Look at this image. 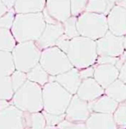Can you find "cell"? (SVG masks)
I'll return each instance as SVG.
<instances>
[{
	"instance_id": "cell-7",
	"label": "cell",
	"mask_w": 126,
	"mask_h": 129,
	"mask_svg": "<svg viewBox=\"0 0 126 129\" xmlns=\"http://www.w3.org/2000/svg\"><path fill=\"white\" fill-rule=\"evenodd\" d=\"M39 64L51 77H56L74 68L66 53L56 46L42 51Z\"/></svg>"
},
{
	"instance_id": "cell-38",
	"label": "cell",
	"mask_w": 126,
	"mask_h": 129,
	"mask_svg": "<svg viewBox=\"0 0 126 129\" xmlns=\"http://www.w3.org/2000/svg\"><path fill=\"white\" fill-rule=\"evenodd\" d=\"M2 2L8 8V10H11V9L13 8V6H14L16 0H2Z\"/></svg>"
},
{
	"instance_id": "cell-27",
	"label": "cell",
	"mask_w": 126,
	"mask_h": 129,
	"mask_svg": "<svg viewBox=\"0 0 126 129\" xmlns=\"http://www.w3.org/2000/svg\"><path fill=\"white\" fill-rule=\"evenodd\" d=\"M76 20L77 17L71 16L68 19H67L64 22H62L64 34L70 39L79 36L76 27Z\"/></svg>"
},
{
	"instance_id": "cell-13",
	"label": "cell",
	"mask_w": 126,
	"mask_h": 129,
	"mask_svg": "<svg viewBox=\"0 0 126 129\" xmlns=\"http://www.w3.org/2000/svg\"><path fill=\"white\" fill-rule=\"evenodd\" d=\"M93 79L104 89L110 85L119 77V69L113 64H94Z\"/></svg>"
},
{
	"instance_id": "cell-24",
	"label": "cell",
	"mask_w": 126,
	"mask_h": 129,
	"mask_svg": "<svg viewBox=\"0 0 126 129\" xmlns=\"http://www.w3.org/2000/svg\"><path fill=\"white\" fill-rule=\"evenodd\" d=\"M14 71L11 52L0 51V77L11 76Z\"/></svg>"
},
{
	"instance_id": "cell-2",
	"label": "cell",
	"mask_w": 126,
	"mask_h": 129,
	"mask_svg": "<svg viewBox=\"0 0 126 129\" xmlns=\"http://www.w3.org/2000/svg\"><path fill=\"white\" fill-rule=\"evenodd\" d=\"M66 55L73 67L78 70L94 65L98 55L96 41L78 36L70 40Z\"/></svg>"
},
{
	"instance_id": "cell-23",
	"label": "cell",
	"mask_w": 126,
	"mask_h": 129,
	"mask_svg": "<svg viewBox=\"0 0 126 129\" xmlns=\"http://www.w3.org/2000/svg\"><path fill=\"white\" fill-rule=\"evenodd\" d=\"M113 7L108 0H88L85 11L107 16Z\"/></svg>"
},
{
	"instance_id": "cell-15",
	"label": "cell",
	"mask_w": 126,
	"mask_h": 129,
	"mask_svg": "<svg viewBox=\"0 0 126 129\" xmlns=\"http://www.w3.org/2000/svg\"><path fill=\"white\" fill-rule=\"evenodd\" d=\"M45 9L56 21L60 23L71 16L70 0H46Z\"/></svg>"
},
{
	"instance_id": "cell-14",
	"label": "cell",
	"mask_w": 126,
	"mask_h": 129,
	"mask_svg": "<svg viewBox=\"0 0 126 129\" xmlns=\"http://www.w3.org/2000/svg\"><path fill=\"white\" fill-rule=\"evenodd\" d=\"M104 93L105 89L99 83L93 78H89L82 80L76 95L81 100L90 103L99 98Z\"/></svg>"
},
{
	"instance_id": "cell-21",
	"label": "cell",
	"mask_w": 126,
	"mask_h": 129,
	"mask_svg": "<svg viewBox=\"0 0 126 129\" xmlns=\"http://www.w3.org/2000/svg\"><path fill=\"white\" fill-rule=\"evenodd\" d=\"M24 129H45L46 122L42 112H23Z\"/></svg>"
},
{
	"instance_id": "cell-3",
	"label": "cell",
	"mask_w": 126,
	"mask_h": 129,
	"mask_svg": "<svg viewBox=\"0 0 126 129\" xmlns=\"http://www.w3.org/2000/svg\"><path fill=\"white\" fill-rule=\"evenodd\" d=\"M10 102L23 112H41L43 111L42 87L27 80L19 89L14 92Z\"/></svg>"
},
{
	"instance_id": "cell-28",
	"label": "cell",
	"mask_w": 126,
	"mask_h": 129,
	"mask_svg": "<svg viewBox=\"0 0 126 129\" xmlns=\"http://www.w3.org/2000/svg\"><path fill=\"white\" fill-rule=\"evenodd\" d=\"M115 123L117 126L126 127V100L119 103V105L113 114Z\"/></svg>"
},
{
	"instance_id": "cell-20",
	"label": "cell",
	"mask_w": 126,
	"mask_h": 129,
	"mask_svg": "<svg viewBox=\"0 0 126 129\" xmlns=\"http://www.w3.org/2000/svg\"><path fill=\"white\" fill-rule=\"evenodd\" d=\"M105 94L118 103L126 100V84L117 79L105 89Z\"/></svg>"
},
{
	"instance_id": "cell-25",
	"label": "cell",
	"mask_w": 126,
	"mask_h": 129,
	"mask_svg": "<svg viewBox=\"0 0 126 129\" xmlns=\"http://www.w3.org/2000/svg\"><path fill=\"white\" fill-rule=\"evenodd\" d=\"M16 43L11 30L0 29V51L12 52Z\"/></svg>"
},
{
	"instance_id": "cell-37",
	"label": "cell",
	"mask_w": 126,
	"mask_h": 129,
	"mask_svg": "<svg viewBox=\"0 0 126 129\" xmlns=\"http://www.w3.org/2000/svg\"><path fill=\"white\" fill-rule=\"evenodd\" d=\"M42 14H43V17H44V19H45V22L46 24H56V23H58L57 21H56L51 16H50L49 13H48L47 10L45 9V8H44V10L42 11Z\"/></svg>"
},
{
	"instance_id": "cell-22",
	"label": "cell",
	"mask_w": 126,
	"mask_h": 129,
	"mask_svg": "<svg viewBox=\"0 0 126 129\" xmlns=\"http://www.w3.org/2000/svg\"><path fill=\"white\" fill-rule=\"evenodd\" d=\"M26 75L27 80L38 84L42 87H43L46 83L49 82L50 76L39 63L30 69L27 73H26Z\"/></svg>"
},
{
	"instance_id": "cell-32",
	"label": "cell",
	"mask_w": 126,
	"mask_h": 129,
	"mask_svg": "<svg viewBox=\"0 0 126 129\" xmlns=\"http://www.w3.org/2000/svg\"><path fill=\"white\" fill-rule=\"evenodd\" d=\"M42 112L44 115L46 122V126H57L58 124H59L62 121L65 119V114L55 115V114H48L44 111H42Z\"/></svg>"
},
{
	"instance_id": "cell-34",
	"label": "cell",
	"mask_w": 126,
	"mask_h": 129,
	"mask_svg": "<svg viewBox=\"0 0 126 129\" xmlns=\"http://www.w3.org/2000/svg\"><path fill=\"white\" fill-rule=\"evenodd\" d=\"M70 40L68 37H67L64 34L62 35L58 39V40L56 41V45L55 46H56L58 48H59L62 51L66 53L67 50L68 48V46H69V43H70Z\"/></svg>"
},
{
	"instance_id": "cell-31",
	"label": "cell",
	"mask_w": 126,
	"mask_h": 129,
	"mask_svg": "<svg viewBox=\"0 0 126 129\" xmlns=\"http://www.w3.org/2000/svg\"><path fill=\"white\" fill-rule=\"evenodd\" d=\"M15 11L13 9L8 10L4 15L0 17V29H8L11 30L13 25L14 18H15Z\"/></svg>"
},
{
	"instance_id": "cell-35",
	"label": "cell",
	"mask_w": 126,
	"mask_h": 129,
	"mask_svg": "<svg viewBox=\"0 0 126 129\" xmlns=\"http://www.w3.org/2000/svg\"><path fill=\"white\" fill-rule=\"evenodd\" d=\"M79 74L81 80L86 79L89 78H93L94 74V66H90L79 70Z\"/></svg>"
},
{
	"instance_id": "cell-19",
	"label": "cell",
	"mask_w": 126,
	"mask_h": 129,
	"mask_svg": "<svg viewBox=\"0 0 126 129\" xmlns=\"http://www.w3.org/2000/svg\"><path fill=\"white\" fill-rule=\"evenodd\" d=\"M46 0H16L13 10L16 13H33L42 12Z\"/></svg>"
},
{
	"instance_id": "cell-40",
	"label": "cell",
	"mask_w": 126,
	"mask_h": 129,
	"mask_svg": "<svg viewBox=\"0 0 126 129\" xmlns=\"http://www.w3.org/2000/svg\"><path fill=\"white\" fill-rule=\"evenodd\" d=\"M8 11V8L4 5V3L2 2V0H0V17L2 15H4Z\"/></svg>"
},
{
	"instance_id": "cell-16",
	"label": "cell",
	"mask_w": 126,
	"mask_h": 129,
	"mask_svg": "<svg viewBox=\"0 0 126 129\" xmlns=\"http://www.w3.org/2000/svg\"><path fill=\"white\" fill-rule=\"evenodd\" d=\"M54 81L59 83L63 88L72 95L76 93L82 82L79 77V70L75 68L54 77Z\"/></svg>"
},
{
	"instance_id": "cell-18",
	"label": "cell",
	"mask_w": 126,
	"mask_h": 129,
	"mask_svg": "<svg viewBox=\"0 0 126 129\" xmlns=\"http://www.w3.org/2000/svg\"><path fill=\"white\" fill-rule=\"evenodd\" d=\"M118 105L119 103L117 102L105 93L95 100L88 103V108L90 113L113 114Z\"/></svg>"
},
{
	"instance_id": "cell-42",
	"label": "cell",
	"mask_w": 126,
	"mask_h": 129,
	"mask_svg": "<svg viewBox=\"0 0 126 129\" xmlns=\"http://www.w3.org/2000/svg\"><path fill=\"white\" fill-rule=\"evenodd\" d=\"M118 5L122 6V7L125 8L126 9V0H120V2H119Z\"/></svg>"
},
{
	"instance_id": "cell-41",
	"label": "cell",
	"mask_w": 126,
	"mask_h": 129,
	"mask_svg": "<svg viewBox=\"0 0 126 129\" xmlns=\"http://www.w3.org/2000/svg\"><path fill=\"white\" fill-rule=\"evenodd\" d=\"M123 48H124V52L122 56L126 59V35L123 37Z\"/></svg>"
},
{
	"instance_id": "cell-17",
	"label": "cell",
	"mask_w": 126,
	"mask_h": 129,
	"mask_svg": "<svg viewBox=\"0 0 126 129\" xmlns=\"http://www.w3.org/2000/svg\"><path fill=\"white\" fill-rule=\"evenodd\" d=\"M87 129H118L113 114L90 113L85 122Z\"/></svg>"
},
{
	"instance_id": "cell-8",
	"label": "cell",
	"mask_w": 126,
	"mask_h": 129,
	"mask_svg": "<svg viewBox=\"0 0 126 129\" xmlns=\"http://www.w3.org/2000/svg\"><path fill=\"white\" fill-rule=\"evenodd\" d=\"M98 56L120 57L123 55V37L116 36L109 30L96 41Z\"/></svg>"
},
{
	"instance_id": "cell-11",
	"label": "cell",
	"mask_w": 126,
	"mask_h": 129,
	"mask_svg": "<svg viewBox=\"0 0 126 129\" xmlns=\"http://www.w3.org/2000/svg\"><path fill=\"white\" fill-rule=\"evenodd\" d=\"M0 129H24L23 111L13 105L0 111Z\"/></svg>"
},
{
	"instance_id": "cell-33",
	"label": "cell",
	"mask_w": 126,
	"mask_h": 129,
	"mask_svg": "<svg viewBox=\"0 0 126 129\" xmlns=\"http://www.w3.org/2000/svg\"><path fill=\"white\" fill-rule=\"evenodd\" d=\"M58 129H87L85 122H71L64 119L57 125Z\"/></svg>"
},
{
	"instance_id": "cell-36",
	"label": "cell",
	"mask_w": 126,
	"mask_h": 129,
	"mask_svg": "<svg viewBox=\"0 0 126 129\" xmlns=\"http://www.w3.org/2000/svg\"><path fill=\"white\" fill-rule=\"evenodd\" d=\"M118 79L122 82L126 84V59L122 63V66L119 69V77Z\"/></svg>"
},
{
	"instance_id": "cell-6",
	"label": "cell",
	"mask_w": 126,
	"mask_h": 129,
	"mask_svg": "<svg viewBox=\"0 0 126 129\" xmlns=\"http://www.w3.org/2000/svg\"><path fill=\"white\" fill-rule=\"evenodd\" d=\"M42 51L35 44L29 41L16 43L11 52L15 70L27 73L39 63Z\"/></svg>"
},
{
	"instance_id": "cell-43",
	"label": "cell",
	"mask_w": 126,
	"mask_h": 129,
	"mask_svg": "<svg viewBox=\"0 0 126 129\" xmlns=\"http://www.w3.org/2000/svg\"><path fill=\"white\" fill-rule=\"evenodd\" d=\"M45 129H58L56 126H46Z\"/></svg>"
},
{
	"instance_id": "cell-4",
	"label": "cell",
	"mask_w": 126,
	"mask_h": 129,
	"mask_svg": "<svg viewBox=\"0 0 126 129\" xmlns=\"http://www.w3.org/2000/svg\"><path fill=\"white\" fill-rule=\"evenodd\" d=\"M73 95L56 81H49L42 87L43 111L51 114H65Z\"/></svg>"
},
{
	"instance_id": "cell-12",
	"label": "cell",
	"mask_w": 126,
	"mask_h": 129,
	"mask_svg": "<svg viewBox=\"0 0 126 129\" xmlns=\"http://www.w3.org/2000/svg\"><path fill=\"white\" fill-rule=\"evenodd\" d=\"M63 34L62 23L46 24L42 35L37 41H35V44L41 51L55 46L56 41Z\"/></svg>"
},
{
	"instance_id": "cell-29",
	"label": "cell",
	"mask_w": 126,
	"mask_h": 129,
	"mask_svg": "<svg viewBox=\"0 0 126 129\" xmlns=\"http://www.w3.org/2000/svg\"><path fill=\"white\" fill-rule=\"evenodd\" d=\"M10 77H11L13 90H14V92L19 89L27 80L26 73L16 70H15L13 72Z\"/></svg>"
},
{
	"instance_id": "cell-1",
	"label": "cell",
	"mask_w": 126,
	"mask_h": 129,
	"mask_svg": "<svg viewBox=\"0 0 126 129\" xmlns=\"http://www.w3.org/2000/svg\"><path fill=\"white\" fill-rule=\"evenodd\" d=\"M45 25L42 12L16 13L11 31L17 43L35 42L42 35Z\"/></svg>"
},
{
	"instance_id": "cell-30",
	"label": "cell",
	"mask_w": 126,
	"mask_h": 129,
	"mask_svg": "<svg viewBox=\"0 0 126 129\" xmlns=\"http://www.w3.org/2000/svg\"><path fill=\"white\" fill-rule=\"evenodd\" d=\"M87 2L88 0H70L71 16L77 17L85 11Z\"/></svg>"
},
{
	"instance_id": "cell-10",
	"label": "cell",
	"mask_w": 126,
	"mask_h": 129,
	"mask_svg": "<svg viewBox=\"0 0 126 129\" xmlns=\"http://www.w3.org/2000/svg\"><path fill=\"white\" fill-rule=\"evenodd\" d=\"M106 16L108 30L111 33L119 37L126 35V9L125 8L116 5Z\"/></svg>"
},
{
	"instance_id": "cell-26",
	"label": "cell",
	"mask_w": 126,
	"mask_h": 129,
	"mask_svg": "<svg viewBox=\"0 0 126 129\" xmlns=\"http://www.w3.org/2000/svg\"><path fill=\"white\" fill-rule=\"evenodd\" d=\"M13 94L10 76L0 77V100L11 101Z\"/></svg>"
},
{
	"instance_id": "cell-9",
	"label": "cell",
	"mask_w": 126,
	"mask_h": 129,
	"mask_svg": "<svg viewBox=\"0 0 126 129\" xmlns=\"http://www.w3.org/2000/svg\"><path fill=\"white\" fill-rule=\"evenodd\" d=\"M90 114L88 102L81 100L76 94L73 95L65 113V119L71 122H85Z\"/></svg>"
},
{
	"instance_id": "cell-39",
	"label": "cell",
	"mask_w": 126,
	"mask_h": 129,
	"mask_svg": "<svg viewBox=\"0 0 126 129\" xmlns=\"http://www.w3.org/2000/svg\"><path fill=\"white\" fill-rule=\"evenodd\" d=\"M10 105H11L10 101H8V100H0V111L5 109Z\"/></svg>"
},
{
	"instance_id": "cell-5",
	"label": "cell",
	"mask_w": 126,
	"mask_h": 129,
	"mask_svg": "<svg viewBox=\"0 0 126 129\" xmlns=\"http://www.w3.org/2000/svg\"><path fill=\"white\" fill-rule=\"evenodd\" d=\"M76 27L79 36L97 41L108 31L107 16L84 11L77 16Z\"/></svg>"
}]
</instances>
